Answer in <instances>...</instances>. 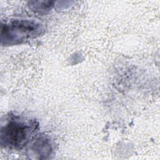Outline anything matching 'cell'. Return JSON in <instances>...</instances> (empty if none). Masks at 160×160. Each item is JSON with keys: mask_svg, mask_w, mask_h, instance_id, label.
Returning <instances> with one entry per match:
<instances>
[{"mask_svg": "<svg viewBox=\"0 0 160 160\" xmlns=\"http://www.w3.org/2000/svg\"><path fill=\"white\" fill-rule=\"evenodd\" d=\"M42 24L29 19H14L1 24L2 45H16L39 36L43 31Z\"/></svg>", "mask_w": 160, "mask_h": 160, "instance_id": "7a4b0ae2", "label": "cell"}, {"mask_svg": "<svg viewBox=\"0 0 160 160\" xmlns=\"http://www.w3.org/2000/svg\"><path fill=\"white\" fill-rule=\"evenodd\" d=\"M37 128L35 121L26 120L18 116H10L1 127V144L9 149H21L30 140Z\"/></svg>", "mask_w": 160, "mask_h": 160, "instance_id": "6da1fadb", "label": "cell"}]
</instances>
